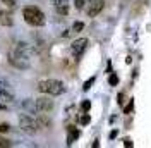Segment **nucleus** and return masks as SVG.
<instances>
[{"label": "nucleus", "instance_id": "obj_11", "mask_svg": "<svg viewBox=\"0 0 151 148\" xmlns=\"http://www.w3.org/2000/svg\"><path fill=\"white\" fill-rule=\"evenodd\" d=\"M67 133H69V136H67V145H72L76 139L81 136V131L77 129L76 126H69V128H67Z\"/></svg>", "mask_w": 151, "mask_h": 148}, {"label": "nucleus", "instance_id": "obj_12", "mask_svg": "<svg viewBox=\"0 0 151 148\" xmlns=\"http://www.w3.org/2000/svg\"><path fill=\"white\" fill-rule=\"evenodd\" d=\"M12 14H10L9 10H0V24L2 26H12Z\"/></svg>", "mask_w": 151, "mask_h": 148}, {"label": "nucleus", "instance_id": "obj_14", "mask_svg": "<svg viewBox=\"0 0 151 148\" xmlns=\"http://www.w3.org/2000/svg\"><path fill=\"white\" fill-rule=\"evenodd\" d=\"M83 29H84V22H81V21H76L74 24H72V33H79Z\"/></svg>", "mask_w": 151, "mask_h": 148}, {"label": "nucleus", "instance_id": "obj_26", "mask_svg": "<svg viewBox=\"0 0 151 148\" xmlns=\"http://www.w3.org/2000/svg\"><path fill=\"white\" fill-rule=\"evenodd\" d=\"M9 129H10L9 124H0V133H7Z\"/></svg>", "mask_w": 151, "mask_h": 148}, {"label": "nucleus", "instance_id": "obj_4", "mask_svg": "<svg viewBox=\"0 0 151 148\" xmlns=\"http://www.w3.org/2000/svg\"><path fill=\"white\" fill-rule=\"evenodd\" d=\"M14 54L29 60V59L33 57V54H35V50H33V46L29 45V43H26V41H17L16 46H14Z\"/></svg>", "mask_w": 151, "mask_h": 148}, {"label": "nucleus", "instance_id": "obj_24", "mask_svg": "<svg viewBox=\"0 0 151 148\" xmlns=\"http://www.w3.org/2000/svg\"><path fill=\"white\" fill-rule=\"evenodd\" d=\"M7 88H10V84L7 83L4 78H0V91H2V90H7Z\"/></svg>", "mask_w": 151, "mask_h": 148}, {"label": "nucleus", "instance_id": "obj_18", "mask_svg": "<svg viewBox=\"0 0 151 148\" xmlns=\"http://www.w3.org/2000/svg\"><path fill=\"white\" fill-rule=\"evenodd\" d=\"M79 122H81L83 126H88V124L91 122V117H89V115H88V114H86V112H84V115H83V117L79 119Z\"/></svg>", "mask_w": 151, "mask_h": 148}, {"label": "nucleus", "instance_id": "obj_9", "mask_svg": "<svg viewBox=\"0 0 151 148\" xmlns=\"http://www.w3.org/2000/svg\"><path fill=\"white\" fill-rule=\"evenodd\" d=\"M21 107H22V110L28 112V114H38V107H36V100H33V98H26V100H22L21 102Z\"/></svg>", "mask_w": 151, "mask_h": 148}, {"label": "nucleus", "instance_id": "obj_3", "mask_svg": "<svg viewBox=\"0 0 151 148\" xmlns=\"http://www.w3.org/2000/svg\"><path fill=\"white\" fill-rule=\"evenodd\" d=\"M19 128H21V131H22V133H26V134H29V136L36 134L38 129H40L36 119H35V117H31L28 112L19 115Z\"/></svg>", "mask_w": 151, "mask_h": 148}, {"label": "nucleus", "instance_id": "obj_28", "mask_svg": "<svg viewBox=\"0 0 151 148\" xmlns=\"http://www.w3.org/2000/svg\"><path fill=\"white\" fill-rule=\"evenodd\" d=\"M4 4H5V5H10V7H12V5H16V0H4Z\"/></svg>", "mask_w": 151, "mask_h": 148}, {"label": "nucleus", "instance_id": "obj_30", "mask_svg": "<svg viewBox=\"0 0 151 148\" xmlns=\"http://www.w3.org/2000/svg\"><path fill=\"white\" fill-rule=\"evenodd\" d=\"M91 147H94V148H96V147H100V141H98V139H94V143L91 145Z\"/></svg>", "mask_w": 151, "mask_h": 148}, {"label": "nucleus", "instance_id": "obj_25", "mask_svg": "<svg viewBox=\"0 0 151 148\" xmlns=\"http://www.w3.org/2000/svg\"><path fill=\"white\" fill-rule=\"evenodd\" d=\"M124 147H127V148H132V147H134V143H132V139H131V138H125V139H124Z\"/></svg>", "mask_w": 151, "mask_h": 148}, {"label": "nucleus", "instance_id": "obj_6", "mask_svg": "<svg viewBox=\"0 0 151 148\" xmlns=\"http://www.w3.org/2000/svg\"><path fill=\"white\" fill-rule=\"evenodd\" d=\"M36 107H38V112H52L53 107H55V102L50 96H38Z\"/></svg>", "mask_w": 151, "mask_h": 148}, {"label": "nucleus", "instance_id": "obj_5", "mask_svg": "<svg viewBox=\"0 0 151 148\" xmlns=\"http://www.w3.org/2000/svg\"><path fill=\"white\" fill-rule=\"evenodd\" d=\"M86 48H88V38H79V40L72 41V45H70V52H72V55L79 60V57L84 54Z\"/></svg>", "mask_w": 151, "mask_h": 148}, {"label": "nucleus", "instance_id": "obj_23", "mask_svg": "<svg viewBox=\"0 0 151 148\" xmlns=\"http://www.w3.org/2000/svg\"><path fill=\"white\" fill-rule=\"evenodd\" d=\"M52 4H53L55 7H60V5H67L69 0H52Z\"/></svg>", "mask_w": 151, "mask_h": 148}, {"label": "nucleus", "instance_id": "obj_17", "mask_svg": "<svg viewBox=\"0 0 151 148\" xmlns=\"http://www.w3.org/2000/svg\"><path fill=\"white\" fill-rule=\"evenodd\" d=\"M57 9V14H60V16H67L69 14V7L67 5H60V7H55Z\"/></svg>", "mask_w": 151, "mask_h": 148}, {"label": "nucleus", "instance_id": "obj_29", "mask_svg": "<svg viewBox=\"0 0 151 148\" xmlns=\"http://www.w3.org/2000/svg\"><path fill=\"white\" fill-rule=\"evenodd\" d=\"M117 134H119V131H117V129H113L112 133H110V139H113V138H117Z\"/></svg>", "mask_w": 151, "mask_h": 148}, {"label": "nucleus", "instance_id": "obj_16", "mask_svg": "<svg viewBox=\"0 0 151 148\" xmlns=\"http://www.w3.org/2000/svg\"><path fill=\"white\" fill-rule=\"evenodd\" d=\"M108 83H110V86H117L119 84V76L115 73H110V76H108Z\"/></svg>", "mask_w": 151, "mask_h": 148}, {"label": "nucleus", "instance_id": "obj_13", "mask_svg": "<svg viewBox=\"0 0 151 148\" xmlns=\"http://www.w3.org/2000/svg\"><path fill=\"white\" fill-rule=\"evenodd\" d=\"M14 100H16V96H14V93L10 91V88H7V90H2V91H0V102L12 103Z\"/></svg>", "mask_w": 151, "mask_h": 148}, {"label": "nucleus", "instance_id": "obj_21", "mask_svg": "<svg viewBox=\"0 0 151 148\" xmlns=\"http://www.w3.org/2000/svg\"><path fill=\"white\" fill-rule=\"evenodd\" d=\"M9 147H12V143H10L9 139L0 138V148H9Z\"/></svg>", "mask_w": 151, "mask_h": 148}, {"label": "nucleus", "instance_id": "obj_20", "mask_svg": "<svg viewBox=\"0 0 151 148\" xmlns=\"http://www.w3.org/2000/svg\"><path fill=\"white\" fill-rule=\"evenodd\" d=\"M132 109H134V98H131V100H129V103H127V107L124 109V114H131V112H132Z\"/></svg>", "mask_w": 151, "mask_h": 148}, {"label": "nucleus", "instance_id": "obj_31", "mask_svg": "<svg viewBox=\"0 0 151 148\" xmlns=\"http://www.w3.org/2000/svg\"><path fill=\"white\" fill-rule=\"evenodd\" d=\"M4 109H5V105H2V103H0V110H4Z\"/></svg>", "mask_w": 151, "mask_h": 148}, {"label": "nucleus", "instance_id": "obj_15", "mask_svg": "<svg viewBox=\"0 0 151 148\" xmlns=\"http://www.w3.org/2000/svg\"><path fill=\"white\" fill-rule=\"evenodd\" d=\"M94 79H96V76H91L89 79H86V81H84V84H83V90H84V91H88V90H89V88L93 86Z\"/></svg>", "mask_w": 151, "mask_h": 148}, {"label": "nucleus", "instance_id": "obj_1", "mask_svg": "<svg viewBox=\"0 0 151 148\" xmlns=\"http://www.w3.org/2000/svg\"><path fill=\"white\" fill-rule=\"evenodd\" d=\"M38 91L50 95V96H58V95L65 93V84L60 79H43L38 83Z\"/></svg>", "mask_w": 151, "mask_h": 148}, {"label": "nucleus", "instance_id": "obj_10", "mask_svg": "<svg viewBox=\"0 0 151 148\" xmlns=\"http://www.w3.org/2000/svg\"><path fill=\"white\" fill-rule=\"evenodd\" d=\"M36 122H38V126L43 128V129L52 128V119L47 115V112H43V114H36Z\"/></svg>", "mask_w": 151, "mask_h": 148}, {"label": "nucleus", "instance_id": "obj_27", "mask_svg": "<svg viewBox=\"0 0 151 148\" xmlns=\"http://www.w3.org/2000/svg\"><path fill=\"white\" fill-rule=\"evenodd\" d=\"M117 102H119V105H124V93H119V96H117Z\"/></svg>", "mask_w": 151, "mask_h": 148}, {"label": "nucleus", "instance_id": "obj_19", "mask_svg": "<svg viewBox=\"0 0 151 148\" xmlns=\"http://www.w3.org/2000/svg\"><path fill=\"white\" fill-rule=\"evenodd\" d=\"M74 5H76V9L77 10H83L84 9V5H86V0H74Z\"/></svg>", "mask_w": 151, "mask_h": 148}, {"label": "nucleus", "instance_id": "obj_22", "mask_svg": "<svg viewBox=\"0 0 151 148\" xmlns=\"http://www.w3.org/2000/svg\"><path fill=\"white\" fill-rule=\"evenodd\" d=\"M81 109H83V112H88L91 109V102H89V100H84V102L81 103Z\"/></svg>", "mask_w": 151, "mask_h": 148}, {"label": "nucleus", "instance_id": "obj_8", "mask_svg": "<svg viewBox=\"0 0 151 148\" xmlns=\"http://www.w3.org/2000/svg\"><path fill=\"white\" fill-rule=\"evenodd\" d=\"M103 7H105V2L103 0H91V4H89V7H88V16L89 17H96L101 10H103Z\"/></svg>", "mask_w": 151, "mask_h": 148}, {"label": "nucleus", "instance_id": "obj_7", "mask_svg": "<svg viewBox=\"0 0 151 148\" xmlns=\"http://www.w3.org/2000/svg\"><path fill=\"white\" fill-rule=\"evenodd\" d=\"M9 64L14 65L16 69H29V65H31L28 59H22V57L16 55L14 52H12V54H9Z\"/></svg>", "mask_w": 151, "mask_h": 148}, {"label": "nucleus", "instance_id": "obj_2", "mask_svg": "<svg viewBox=\"0 0 151 148\" xmlns=\"http://www.w3.org/2000/svg\"><path fill=\"white\" fill-rule=\"evenodd\" d=\"M22 17L28 24L35 26V28H40V26L45 24V14H43V10L38 9L36 5H26L22 9Z\"/></svg>", "mask_w": 151, "mask_h": 148}]
</instances>
